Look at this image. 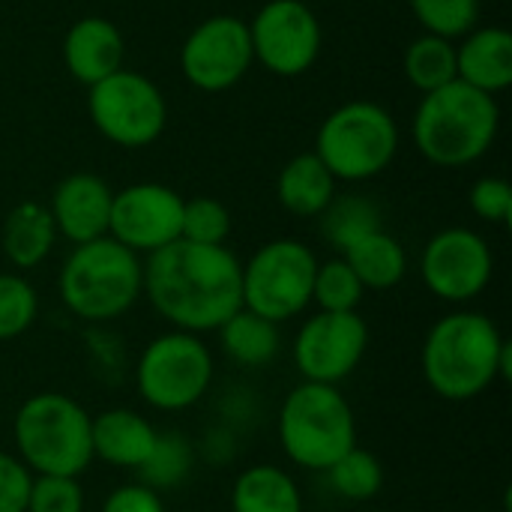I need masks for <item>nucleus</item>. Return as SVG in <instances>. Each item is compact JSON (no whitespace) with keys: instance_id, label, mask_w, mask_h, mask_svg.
<instances>
[{"instance_id":"23","label":"nucleus","mask_w":512,"mask_h":512,"mask_svg":"<svg viewBox=\"0 0 512 512\" xmlns=\"http://www.w3.org/2000/svg\"><path fill=\"white\" fill-rule=\"evenodd\" d=\"M231 512H303V498L288 471L252 465L231 486Z\"/></svg>"},{"instance_id":"29","label":"nucleus","mask_w":512,"mask_h":512,"mask_svg":"<svg viewBox=\"0 0 512 512\" xmlns=\"http://www.w3.org/2000/svg\"><path fill=\"white\" fill-rule=\"evenodd\" d=\"M363 294L366 288L345 258L318 264L312 285V303H318V312H357Z\"/></svg>"},{"instance_id":"26","label":"nucleus","mask_w":512,"mask_h":512,"mask_svg":"<svg viewBox=\"0 0 512 512\" xmlns=\"http://www.w3.org/2000/svg\"><path fill=\"white\" fill-rule=\"evenodd\" d=\"M321 228L324 237L333 249L345 252L354 240L366 237L369 231L381 228V210L375 201L363 198V195H345V198H333L330 207L321 213Z\"/></svg>"},{"instance_id":"14","label":"nucleus","mask_w":512,"mask_h":512,"mask_svg":"<svg viewBox=\"0 0 512 512\" xmlns=\"http://www.w3.org/2000/svg\"><path fill=\"white\" fill-rule=\"evenodd\" d=\"M366 348L369 327L360 312H318L294 339V363L303 381L336 387L360 366Z\"/></svg>"},{"instance_id":"11","label":"nucleus","mask_w":512,"mask_h":512,"mask_svg":"<svg viewBox=\"0 0 512 512\" xmlns=\"http://www.w3.org/2000/svg\"><path fill=\"white\" fill-rule=\"evenodd\" d=\"M246 24L255 63L279 78L306 75L321 57V21L303 0H267Z\"/></svg>"},{"instance_id":"34","label":"nucleus","mask_w":512,"mask_h":512,"mask_svg":"<svg viewBox=\"0 0 512 512\" xmlns=\"http://www.w3.org/2000/svg\"><path fill=\"white\" fill-rule=\"evenodd\" d=\"M468 204L477 219L489 225H510L512 222V186L504 177H480L471 186Z\"/></svg>"},{"instance_id":"31","label":"nucleus","mask_w":512,"mask_h":512,"mask_svg":"<svg viewBox=\"0 0 512 512\" xmlns=\"http://www.w3.org/2000/svg\"><path fill=\"white\" fill-rule=\"evenodd\" d=\"M231 234V213L216 198H189L183 201L180 240L201 246H225Z\"/></svg>"},{"instance_id":"21","label":"nucleus","mask_w":512,"mask_h":512,"mask_svg":"<svg viewBox=\"0 0 512 512\" xmlns=\"http://www.w3.org/2000/svg\"><path fill=\"white\" fill-rule=\"evenodd\" d=\"M3 255L15 270H33L39 267L54 243H57V228L48 213V204L39 201H21L15 204L6 219H3Z\"/></svg>"},{"instance_id":"17","label":"nucleus","mask_w":512,"mask_h":512,"mask_svg":"<svg viewBox=\"0 0 512 512\" xmlns=\"http://www.w3.org/2000/svg\"><path fill=\"white\" fill-rule=\"evenodd\" d=\"M126 63V39L120 27L102 15L78 18L66 36H63V66L66 72L84 84L93 87L102 78L114 75Z\"/></svg>"},{"instance_id":"12","label":"nucleus","mask_w":512,"mask_h":512,"mask_svg":"<svg viewBox=\"0 0 512 512\" xmlns=\"http://www.w3.org/2000/svg\"><path fill=\"white\" fill-rule=\"evenodd\" d=\"M249 24L240 15H210L180 45L183 78L201 93H225L252 69Z\"/></svg>"},{"instance_id":"4","label":"nucleus","mask_w":512,"mask_h":512,"mask_svg":"<svg viewBox=\"0 0 512 512\" xmlns=\"http://www.w3.org/2000/svg\"><path fill=\"white\" fill-rule=\"evenodd\" d=\"M63 306L90 324L129 312L144 291V261L111 237L81 243L69 252L57 276Z\"/></svg>"},{"instance_id":"18","label":"nucleus","mask_w":512,"mask_h":512,"mask_svg":"<svg viewBox=\"0 0 512 512\" xmlns=\"http://www.w3.org/2000/svg\"><path fill=\"white\" fill-rule=\"evenodd\" d=\"M93 459L123 471H141L156 450L159 432L153 423L129 408H111L93 417L90 423Z\"/></svg>"},{"instance_id":"28","label":"nucleus","mask_w":512,"mask_h":512,"mask_svg":"<svg viewBox=\"0 0 512 512\" xmlns=\"http://www.w3.org/2000/svg\"><path fill=\"white\" fill-rule=\"evenodd\" d=\"M423 33L441 39H462L480 27V0H408Z\"/></svg>"},{"instance_id":"27","label":"nucleus","mask_w":512,"mask_h":512,"mask_svg":"<svg viewBox=\"0 0 512 512\" xmlns=\"http://www.w3.org/2000/svg\"><path fill=\"white\" fill-rule=\"evenodd\" d=\"M327 480L333 492L345 501H372L384 489V468L369 450H348L330 471Z\"/></svg>"},{"instance_id":"19","label":"nucleus","mask_w":512,"mask_h":512,"mask_svg":"<svg viewBox=\"0 0 512 512\" xmlns=\"http://www.w3.org/2000/svg\"><path fill=\"white\" fill-rule=\"evenodd\" d=\"M456 78L489 96L512 84V33L504 27H474L456 45Z\"/></svg>"},{"instance_id":"24","label":"nucleus","mask_w":512,"mask_h":512,"mask_svg":"<svg viewBox=\"0 0 512 512\" xmlns=\"http://www.w3.org/2000/svg\"><path fill=\"white\" fill-rule=\"evenodd\" d=\"M219 339H222L225 354L237 366H246V369H261L279 354V324L249 309H237L219 327Z\"/></svg>"},{"instance_id":"1","label":"nucleus","mask_w":512,"mask_h":512,"mask_svg":"<svg viewBox=\"0 0 512 512\" xmlns=\"http://www.w3.org/2000/svg\"><path fill=\"white\" fill-rule=\"evenodd\" d=\"M243 264L228 246L174 240L147 255L144 291L150 306L183 333L219 330L243 309Z\"/></svg>"},{"instance_id":"7","label":"nucleus","mask_w":512,"mask_h":512,"mask_svg":"<svg viewBox=\"0 0 512 512\" xmlns=\"http://www.w3.org/2000/svg\"><path fill=\"white\" fill-rule=\"evenodd\" d=\"M312 153L336 180L363 183L393 165L399 153V126L384 105L354 99L324 117Z\"/></svg>"},{"instance_id":"33","label":"nucleus","mask_w":512,"mask_h":512,"mask_svg":"<svg viewBox=\"0 0 512 512\" xmlns=\"http://www.w3.org/2000/svg\"><path fill=\"white\" fill-rule=\"evenodd\" d=\"M27 512H84V489L78 477H33Z\"/></svg>"},{"instance_id":"20","label":"nucleus","mask_w":512,"mask_h":512,"mask_svg":"<svg viewBox=\"0 0 512 512\" xmlns=\"http://www.w3.org/2000/svg\"><path fill=\"white\" fill-rule=\"evenodd\" d=\"M336 183L339 180L327 171V165L309 150V153H297L282 165L276 177V198L291 216L315 219L336 198Z\"/></svg>"},{"instance_id":"22","label":"nucleus","mask_w":512,"mask_h":512,"mask_svg":"<svg viewBox=\"0 0 512 512\" xmlns=\"http://www.w3.org/2000/svg\"><path fill=\"white\" fill-rule=\"evenodd\" d=\"M342 258L357 273V279H360V285L366 291H390L408 273V252H405V246L393 234H387L384 228L369 231L366 237L354 240L342 252Z\"/></svg>"},{"instance_id":"15","label":"nucleus","mask_w":512,"mask_h":512,"mask_svg":"<svg viewBox=\"0 0 512 512\" xmlns=\"http://www.w3.org/2000/svg\"><path fill=\"white\" fill-rule=\"evenodd\" d=\"M183 201L165 183H132L114 192L108 237L135 255H153L180 240Z\"/></svg>"},{"instance_id":"16","label":"nucleus","mask_w":512,"mask_h":512,"mask_svg":"<svg viewBox=\"0 0 512 512\" xmlns=\"http://www.w3.org/2000/svg\"><path fill=\"white\" fill-rule=\"evenodd\" d=\"M111 201H114V189L99 174L78 171L54 186L48 213L54 219L57 234L66 237L72 246H81L108 237Z\"/></svg>"},{"instance_id":"6","label":"nucleus","mask_w":512,"mask_h":512,"mask_svg":"<svg viewBox=\"0 0 512 512\" xmlns=\"http://www.w3.org/2000/svg\"><path fill=\"white\" fill-rule=\"evenodd\" d=\"M279 444L297 468L327 474L357 447V420L345 393L330 384H297L279 408Z\"/></svg>"},{"instance_id":"13","label":"nucleus","mask_w":512,"mask_h":512,"mask_svg":"<svg viewBox=\"0 0 512 512\" xmlns=\"http://www.w3.org/2000/svg\"><path fill=\"white\" fill-rule=\"evenodd\" d=\"M495 273V255L471 228L438 231L420 258L423 285L444 303H468L480 297Z\"/></svg>"},{"instance_id":"5","label":"nucleus","mask_w":512,"mask_h":512,"mask_svg":"<svg viewBox=\"0 0 512 512\" xmlns=\"http://www.w3.org/2000/svg\"><path fill=\"white\" fill-rule=\"evenodd\" d=\"M93 417L66 393H36L15 414L12 438L33 477H81L93 462Z\"/></svg>"},{"instance_id":"10","label":"nucleus","mask_w":512,"mask_h":512,"mask_svg":"<svg viewBox=\"0 0 512 512\" xmlns=\"http://www.w3.org/2000/svg\"><path fill=\"white\" fill-rule=\"evenodd\" d=\"M315 252L291 237L264 243L249 264H243V309L285 324L312 303V285L318 270Z\"/></svg>"},{"instance_id":"36","label":"nucleus","mask_w":512,"mask_h":512,"mask_svg":"<svg viewBox=\"0 0 512 512\" xmlns=\"http://www.w3.org/2000/svg\"><path fill=\"white\" fill-rule=\"evenodd\" d=\"M99 512H165L162 504V495L144 483H126V486H117L105 501H102V510Z\"/></svg>"},{"instance_id":"9","label":"nucleus","mask_w":512,"mask_h":512,"mask_svg":"<svg viewBox=\"0 0 512 512\" xmlns=\"http://www.w3.org/2000/svg\"><path fill=\"white\" fill-rule=\"evenodd\" d=\"M87 90V114L105 141L123 150H141L162 138L168 102L159 84L144 72L123 66Z\"/></svg>"},{"instance_id":"2","label":"nucleus","mask_w":512,"mask_h":512,"mask_svg":"<svg viewBox=\"0 0 512 512\" xmlns=\"http://www.w3.org/2000/svg\"><path fill=\"white\" fill-rule=\"evenodd\" d=\"M423 375L441 399L471 402L495 381H510V342L489 315L450 312L423 342Z\"/></svg>"},{"instance_id":"3","label":"nucleus","mask_w":512,"mask_h":512,"mask_svg":"<svg viewBox=\"0 0 512 512\" xmlns=\"http://www.w3.org/2000/svg\"><path fill=\"white\" fill-rule=\"evenodd\" d=\"M498 129V99L459 78L423 93L411 123L417 150L438 168H465L480 162L492 150Z\"/></svg>"},{"instance_id":"30","label":"nucleus","mask_w":512,"mask_h":512,"mask_svg":"<svg viewBox=\"0 0 512 512\" xmlns=\"http://www.w3.org/2000/svg\"><path fill=\"white\" fill-rule=\"evenodd\" d=\"M36 288L18 273H0V342L18 339L36 321Z\"/></svg>"},{"instance_id":"8","label":"nucleus","mask_w":512,"mask_h":512,"mask_svg":"<svg viewBox=\"0 0 512 512\" xmlns=\"http://www.w3.org/2000/svg\"><path fill=\"white\" fill-rule=\"evenodd\" d=\"M213 381V354L183 330L162 333L147 342L135 366L138 396L156 411H186L204 399Z\"/></svg>"},{"instance_id":"25","label":"nucleus","mask_w":512,"mask_h":512,"mask_svg":"<svg viewBox=\"0 0 512 512\" xmlns=\"http://www.w3.org/2000/svg\"><path fill=\"white\" fill-rule=\"evenodd\" d=\"M402 69L414 90L432 93V90L456 81V42L423 33L405 48Z\"/></svg>"},{"instance_id":"35","label":"nucleus","mask_w":512,"mask_h":512,"mask_svg":"<svg viewBox=\"0 0 512 512\" xmlns=\"http://www.w3.org/2000/svg\"><path fill=\"white\" fill-rule=\"evenodd\" d=\"M33 474L21 465L18 456L0 450V512H27Z\"/></svg>"},{"instance_id":"32","label":"nucleus","mask_w":512,"mask_h":512,"mask_svg":"<svg viewBox=\"0 0 512 512\" xmlns=\"http://www.w3.org/2000/svg\"><path fill=\"white\" fill-rule=\"evenodd\" d=\"M189 465H192V456H189V447L183 444V438H177V435H159L153 456L141 468L144 486H150L156 492L159 489H168V486H177L186 477Z\"/></svg>"}]
</instances>
